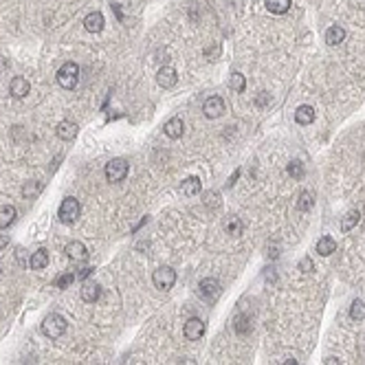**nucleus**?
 Listing matches in <instances>:
<instances>
[{
    "mask_svg": "<svg viewBox=\"0 0 365 365\" xmlns=\"http://www.w3.org/2000/svg\"><path fill=\"white\" fill-rule=\"evenodd\" d=\"M55 79H57V84H60L62 88L70 90V88L77 86V79H79V66L75 64V62H66V64H62V66H60V70H57Z\"/></svg>",
    "mask_w": 365,
    "mask_h": 365,
    "instance_id": "f257e3e1",
    "label": "nucleus"
},
{
    "mask_svg": "<svg viewBox=\"0 0 365 365\" xmlns=\"http://www.w3.org/2000/svg\"><path fill=\"white\" fill-rule=\"evenodd\" d=\"M79 211H82V205H79L77 198L68 196L62 200L60 209H57V218H60L62 224H73L75 220L79 218Z\"/></svg>",
    "mask_w": 365,
    "mask_h": 365,
    "instance_id": "f03ea898",
    "label": "nucleus"
},
{
    "mask_svg": "<svg viewBox=\"0 0 365 365\" xmlns=\"http://www.w3.org/2000/svg\"><path fill=\"white\" fill-rule=\"evenodd\" d=\"M42 332L46 334L48 339H60L62 334L66 332V319L62 315H57V312L46 315L42 321Z\"/></svg>",
    "mask_w": 365,
    "mask_h": 365,
    "instance_id": "7ed1b4c3",
    "label": "nucleus"
},
{
    "mask_svg": "<svg viewBox=\"0 0 365 365\" xmlns=\"http://www.w3.org/2000/svg\"><path fill=\"white\" fill-rule=\"evenodd\" d=\"M128 161L126 158H112V161L106 163V180L108 183H121L128 176Z\"/></svg>",
    "mask_w": 365,
    "mask_h": 365,
    "instance_id": "20e7f679",
    "label": "nucleus"
},
{
    "mask_svg": "<svg viewBox=\"0 0 365 365\" xmlns=\"http://www.w3.org/2000/svg\"><path fill=\"white\" fill-rule=\"evenodd\" d=\"M152 281H154V286H156L158 290H170L172 286L176 284V271H174V268H170V266L156 268L154 275H152Z\"/></svg>",
    "mask_w": 365,
    "mask_h": 365,
    "instance_id": "39448f33",
    "label": "nucleus"
},
{
    "mask_svg": "<svg viewBox=\"0 0 365 365\" xmlns=\"http://www.w3.org/2000/svg\"><path fill=\"white\" fill-rule=\"evenodd\" d=\"M224 99L222 97H209V99H205V104H202V112H205L207 119H218L224 114Z\"/></svg>",
    "mask_w": 365,
    "mask_h": 365,
    "instance_id": "423d86ee",
    "label": "nucleus"
},
{
    "mask_svg": "<svg viewBox=\"0 0 365 365\" xmlns=\"http://www.w3.org/2000/svg\"><path fill=\"white\" fill-rule=\"evenodd\" d=\"M218 293H220V286L214 277H205V279L198 284V295H200L202 299H207V301H214V299L218 297Z\"/></svg>",
    "mask_w": 365,
    "mask_h": 365,
    "instance_id": "0eeeda50",
    "label": "nucleus"
},
{
    "mask_svg": "<svg viewBox=\"0 0 365 365\" xmlns=\"http://www.w3.org/2000/svg\"><path fill=\"white\" fill-rule=\"evenodd\" d=\"M183 332H185V337H187L189 341H198V339L205 334V321L198 319V317H192V319H187Z\"/></svg>",
    "mask_w": 365,
    "mask_h": 365,
    "instance_id": "6e6552de",
    "label": "nucleus"
},
{
    "mask_svg": "<svg viewBox=\"0 0 365 365\" xmlns=\"http://www.w3.org/2000/svg\"><path fill=\"white\" fill-rule=\"evenodd\" d=\"M64 253L68 255V259H73V262H84V259L88 258L86 244H84V242H79V240L68 242V244H66V249H64Z\"/></svg>",
    "mask_w": 365,
    "mask_h": 365,
    "instance_id": "1a4fd4ad",
    "label": "nucleus"
},
{
    "mask_svg": "<svg viewBox=\"0 0 365 365\" xmlns=\"http://www.w3.org/2000/svg\"><path fill=\"white\" fill-rule=\"evenodd\" d=\"M106 20H104V13L101 11H90L86 18H84V29L88 31V33H99L101 29H104Z\"/></svg>",
    "mask_w": 365,
    "mask_h": 365,
    "instance_id": "9d476101",
    "label": "nucleus"
},
{
    "mask_svg": "<svg viewBox=\"0 0 365 365\" xmlns=\"http://www.w3.org/2000/svg\"><path fill=\"white\" fill-rule=\"evenodd\" d=\"M156 82H158L161 88H172V86H176V82H178V75H176V70L172 68V66H163V68L156 73Z\"/></svg>",
    "mask_w": 365,
    "mask_h": 365,
    "instance_id": "9b49d317",
    "label": "nucleus"
},
{
    "mask_svg": "<svg viewBox=\"0 0 365 365\" xmlns=\"http://www.w3.org/2000/svg\"><path fill=\"white\" fill-rule=\"evenodd\" d=\"M31 90V84L26 77H13L11 79V86H9V92H11L16 99H24Z\"/></svg>",
    "mask_w": 365,
    "mask_h": 365,
    "instance_id": "f8f14e48",
    "label": "nucleus"
},
{
    "mask_svg": "<svg viewBox=\"0 0 365 365\" xmlns=\"http://www.w3.org/2000/svg\"><path fill=\"white\" fill-rule=\"evenodd\" d=\"M101 297V286L97 281H84L82 284V299L88 303H95Z\"/></svg>",
    "mask_w": 365,
    "mask_h": 365,
    "instance_id": "ddd939ff",
    "label": "nucleus"
},
{
    "mask_svg": "<svg viewBox=\"0 0 365 365\" xmlns=\"http://www.w3.org/2000/svg\"><path fill=\"white\" fill-rule=\"evenodd\" d=\"M77 130H79L77 123H73V121H60L55 128L57 136H60L62 141H73L75 136H77Z\"/></svg>",
    "mask_w": 365,
    "mask_h": 365,
    "instance_id": "4468645a",
    "label": "nucleus"
},
{
    "mask_svg": "<svg viewBox=\"0 0 365 365\" xmlns=\"http://www.w3.org/2000/svg\"><path fill=\"white\" fill-rule=\"evenodd\" d=\"M183 130H185V123L180 117H172L170 121L165 123V136H170V139H180V136H183Z\"/></svg>",
    "mask_w": 365,
    "mask_h": 365,
    "instance_id": "2eb2a0df",
    "label": "nucleus"
},
{
    "mask_svg": "<svg viewBox=\"0 0 365 365\" xmlns=\"http://www.w3.org/2000/svg\"><path fill=\"white\" fill-rule=\"evenodd\" d=\"M334 251H337V240L330 236H323L317 240V253L321 255V258H328V255H332Z\"/></svg>",
    "mask_w": 365,
    "mask_h": 365,
    "instance_id": "dca6fc26",
    "label": "nucleus"
},
{
    "mask_svg": "<svg viewBox=\"0 0 365 365\" xmlns=\"http://www.w3.org/2000/svg\"><path fill=\"white\" fill-rule=\"evenodd\" d=\"M29 266L33 268V271H42V268H46L48 266V251L46 249H38L35 253H31Z\"/></svg>",
    "mask_w": 365,
    "mask_h": 365,
    "instance_id": "f3484780",
    "label": "nucleus"
},
{
    "mask_svg": "<svg viewBox=\"0 0 365 365\" xmlns=\"http://www.w3.org/2000/svg\"><path fill=\"white\" fill-rule=\"evenodd\" d=\"M200 189H202V183L198 176H187L183 180V185H180V192L185 196H196V193H200Z\"/></svg>",
    "mask_w": 365,
    "mask_h": 365,
    "instance_id": "a211bd4d",
    "label": "nucleus"
},
{
    "mask_svg": "<svg viewBox=\"0 0 365 365\" xmlns=\"http://www.w3.org/2000/svg\"><path fill=\"white\" fill-rule=\"evenodd\" d=\"M295 121L299 126H308V123L315 121V108L312 106H299L297 112H295Z\"/></svg>",
    "mask_w": 365,
    "mask_h": 365,
    "instance_id": "6ab92c4d",
    "label": "nucleus"
},
{
    "mask_svg": "<svg viewBox=\"0 0 365 365\" xmlns=\"http://www.w3.org/2000/svg\"><path fill=\"white\" fill-rule=\"evenodd\" d=\"M343 40H345V29H343V26L334 24L325 31V42H328L330 46H337V44H341Z\"/></svg>",
    "mask_w": 365,
    "mask_h": 365,
    "instance_id": "aec40b11",
    "label": "nucleus"
},
{
    "mask_svg": "<svg viewBox=\"0 0 365 365\" xmlns=\"http://www.w3.org/2000/svg\"><path fill=\"white\" fill-rule=\"evenodd\" d=\"M224 231H227V236H231V237H240L242 231H244V224H242L240 218L231 215V218H227V222H224Z\"/></svg>",
    "mask_w": 365,
    "mask_h": 365,
    "instance_id": "412c9836",
    "label": "nucleus"
},
{
    "mask_svg": "<svg viewBox=\"0 0 365 365\" xmlns=\"http://www.w3.org/2000/svg\"><path fill=\"white\" fill-rule=\"evenodd\" d=\"M264 2H266L268 11L275 13V16H281V13H286L293 7V0H264Z\"/></svg>",
    "mask_w": 365,
    "mask_h": 365,
    "instance_id": "4be33fe9",
    "label": "nucleus"
},
{
    "mask_svg": "<svg viewBox=\"0 0 365 365\" xmlns=\"http://www.w3.org/2000/svg\"><path fill=\"white\" fill-rule=\"evenodd\" d=\"M16 220V207L13 205H0V229H7Z\"/></svg>",
    "mask_w": 365,
    "mask_h": 365,
    "instance_id": "5701e85b",
    "label": "nucleus"
},
{
    "mask_svg": "<svg viewBox=\"0 0 365 365\" xmlns=\"http://www.w3.org/2000/svg\"><path fill=\"white\" fill-rule=\"evenodd\" d=\"M312 205H315V193H312L310 189H303V192L299 193L297 209L299 211H308V209H312Z\"/></svg>",
    "mask_w": 365,
    "mask_h": 365,
    "instance_id": "b1692460",
    "label": "nucleus"
},
{
    "mask_svg": "<svg viewBox=\"0 0 365 365\" xmlns=\"http://www.w3.org/2000/svg\"><path fill=\"white\" fill-rule=\"evenodd\" d=\"M359 220H361V214H359V211H347L345 218L341 220V231H352V229L359 224Z\"/></svg>",
    "mask_w": 365,
    "mask_h": 365,
    "instance_id": "393cba45",
    "label": "nucleus"
},
{
    "mask_svg": "<svg viewBox=\"0 0 365 365\" xmlns=\"http://www.w3.org/2000/svg\"><path fill=\"white\" fill-rule=\"evenodd\" d=\"M350 317H352L354 321L365 319V303L361 301V299H354V301H352V306H350Z\"/></svg>",
    "mask_w": 365,
    "mask_h": 365,
    "instance_id": "a878e982",
    "label": "nucleus"
},
{
    "mask_svg": "<svg viewBox=\"0 0 365 365\" xmlns=\"http://www.w3.org/2000/svg\"><path fill=\"white\" fill-rule=\"evenodd\" d=\"M229 86H231V90H236V92H244V88H246L244 75H242V73H233V75H231V82H229Z\"/></svg>",
    "mask_w": 365,
    "mask_h": 365,
    "instance_id": "bb28decb",
    "label": "nucleus"
},
{
    "mask_svg": "<svg viewBox=\"0 0 365 365\" xmlns=\"http://www.w3.org/2000/svg\"><path fill=\"white\" fill-rule=\"evenodd\" d=\"M286 172H288V176H293V178H303V174H306V170H303L301 161H290L288 167H286Z\"/></svg>",
    "mask_w": 365,
    "mask_h": 365,
    "instance_id": "cd10ccee",
    "label": "nucleus"
},
{
    "mask_svg": "<svg viewBox=\"0 0 365 365\" xmlns=\"http://www.w3.org/2000/svg\"><path fill=\"white\" fill-rule=\"evenodd\" d=\"M233 328H236V332L246 334V332H249V330H251L249 317H244V315H237V317H236V323H233Z\"/></svg>",
    "mask_w": 365,
    "mask_h": 365,
    "instance_id": "c85d7f7f",
    "label": "nucleus"
},
{
    "mask_svg": "<svg viewBox=\"0 0 365 365\" xmlns=\"http://www.w3.org/2000/svg\"><path fill=\"white\" fill-rule=\"evenodd\" d=\"M75 279H77V277H75V273H64V275L55 277V281H53V284H55L57 288H68V286L73 284Z\"/></svg>",
    "mask_w": 365,
    "mask_h": 365,
    "instance_id": "c756f323",
    "label": "nucleus"
},
{
    "mask_svg": "<svg viewBox=\"0 0 365 365\" xmlns=\"http://www.w3.org/2000/svg\"><path fill=\"white\" fill-rule=\"evenodd\" d=\"M38 189H40V185L35 183V180H31V183H26V185H24L22 193H24V198H33L35 193H38Z\"/></svg>",
    "mask_w": 365,
    "mask_h": 365,
    "instance_id": "7c9ffc66",
    "label": "nucleus"
},
{
    "mask_svg": "<svg viewBox=\"0 0 365 365\" xmlns=\"http://www.w3.org/2000/svg\"><path fill=\"white\" fill-rule=\"evenodd\" d=\"M297 266H299V271H301V273H312V271H315V264H312L310 258H301Z\"/></svg>",
    "mask_w": 365,
    "mask_h": 365,
    "instance_id": "2f4dec72",
    "label": "nucleus"
},
{
    "mask_svg": "<svg viewBox=\"0 0 365 365\" xmlns=\"http://www.w3.org/2000/svg\"><path fill=\"white\" fill-rule=\"evenodd\" d=\"M268 104H271V95L268 92H259L255 97V106H268Z\"/></svg>",
    "mask_w": 365,
    "mask_h": 365,
    "instance_id": "473e14b6",
    "label": "nucleus"
},
{
    "mask_svg": "<svg viewBox=\"0 0 365 365\" xmlns=\"http://www.w3.org/2000/svg\"><path fill=\"white\" fill-rule=\"evenodd\" d=\"M205 55L209 57V60H214L215 55H220V46H218V44H211V46H207L205 48Z\"/></svg>",
    "mask_w": 365,
    "mask_h": 365,
    "instance_id": "72a5a7b5",
    "label": "nucleus"
},
{
    "mask_svg": "<svg viewBox=\"0 0 365 365\" xmlns=\"http://www.w3.org/2000/svg\"><path fill=\"white\" fill-rule=\"evenodd\" d=\"M92 271H95V268H84V271H79V273H77V275H75V277H77V279H86V277L90 275Z\"/></svg>",
    "mask_w": 365,
    "mask_h": 365,
    "instance_id": "f704fd0d",
    "label": "nucleus"
},
{
    "mask_svg": "<svg viewBox=\"0 0 365 365\" xmlns=\"http://www.w3.org/2000/svg\"><path fill=\"white\" fill-rule=\"evenodd\" d=\"M7 244H9V237L7 236H0V251L7 249Z\"/></svg>",
    "mask_w": 365,
    "mask_h": 365,
    "instance_id": "c9c22d12",
    "label": "nucleus"
},
{
    "mask_svg": "<svg viewBox=\"0 0 365 365\" xmlns=\"http://www.w3.org/2000/svg\"><path fill=\"white\" fill-rule=\"evenodd\" d=\"M325 365H341V363H339L337 356H330V359H325Z\"/></svg>",
    "mask_w": 365,
    "mask_h": 365,
    "instance_id": "e433bc0d",
    "label": "nucleus"
},
{
    "mask_svg": "<svg viewBox=\"0 0 365 365\" xmlns=\"http://www.w3.org/2000/svg\"><path fill=\"white\" fill-rule=\"evenodd\" d=\"M236 180H237V172H236V174H233V176H231V178H229L227 187H231V185H233V183H236Z\"/></svg>",
    "mask_w": 365,
    "mask_h": 365,
    "instance_id": "4c0bfd02",
    "label": "nucleus"
},
{
    "mask_svg": "<svg viewBox=\"0 0 365 365\" xmlns=\"http://www.w3.org/2000/svg\"><path fill=\"white\" fill-rule=\"evenodd\" d=\"M4 68H7V60H4V57H0V73H2Z\"/></svg>",
    "mask_w": 365,
    "mask_h": 365,
    "instance_id": "58836bf2",
    "label": "nucleus"
},
{
    "mask_svg": "<svg viewBox=\"0 0 365 365\" xmlns=\"http://www.w3.org/2000/svg\"><path fill=\"white\" fill-rule=\"evenodd\" d=\"M284 365H297V361H295V359H286Z\"/></svg>",
    "mask_w": 365,
    "mask_h": 365,
    "instance_id": "ea45409f",
    "label": "nucleus"
}]
</instances>
